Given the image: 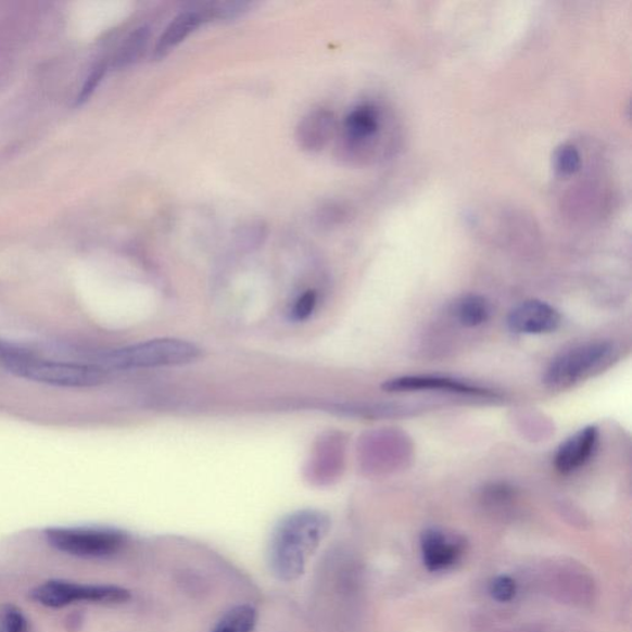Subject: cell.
I'll list each match as a JSON object with an SVG mask.
<instances>
[{
	"instance_id": "6da1fadb",
	"label": "cell",
	"mask_w": 632,
	"mask_h": 632,
	"mask_svg": "<svg viewBox=\"0 0 632 632\" xmlns=\"http://www.w3.org/2000/svg\"><path fill=\"white\" fill-rule=\"evenodd\" d=\"M330 527V518L320 510H298L285 517L269 540L267 559L270 572L282 582L300 580Z\"/></svg>"
},
{
	"instance_id": "7a4b0ae2",
	"label": "cell",
	"mask_w": 632,
	"mask_h": 632,
	"mask_svg": "<svg viewBox=\"0 0 632 632\" xmlns=\"http://www.w3.org/2000/svg\"><path fill=\"white\" fill-rule=\"evenodd\" d=\"M619 347L611 341H592L561 352L544 375L547 390L561 392L597 376L617 363Z\"/></svg>"
},
{
	"instance_id": "3957f363",
	"label": "cell",
	"mask_w": 632,
	"mask_h": 632,
	"mask_svg": "<svg viewBox=\"0 0 632 632\" xmlns=\"http://www.w3.org/2000/svg\"><path fill=\"white\" fill-rule=\"evenodd\" d=\"M201 355V350L191 342L178 339H155L122 349L105 352L99 359V367L110 371H131L173 367L192 363Z\"/></svg>"
},
{
	"instance_id": "277c9868",
	"label": "cell",
	"mask_w": 632,
	"mask_h": 632,
	"mask_svg": "<svg viewBox=\"0 0 632 632\" xmlns=\"http://www.w3.org/2000/svg\"><path fill=\"white\" fill-rule=\"evenodd\" d=\"M9 372L28 381L62 388H90L102 384L106 371L98 365L56 363L25 354L3 364Z\"/></svg>"
},
{
	"instance_id": "5b68a950",
	"label": "cell",
	"mask_w": 632,
	"mask_h": 632,
	"mask_svg": "<svg viewBox=\"0 0 632 632\" xmlns=\"http://www.w3.org/2000/svg\"><path fill=\"white\" fill-rule=\"evenodd\" d=\"M45 536L60 553L89 558L113 556L128 543L125 532L108 528H51Z\"/></svg>"
},
{
	"instance_id": "8992f818",
	"label": "cell",
	"mask_w": 632,
	"mask_h": 632,
	"mask_svg": "<svg viewBox=\"0 0 632 632\" xmlns=\"http://www.w3.org/2000/svg\"><path fill=\"white\" fill-rule=\"evenodd\" d=\"M30 595L35 602L48 608H63L78 602L113 605L131 599L130 591L122 586L89 585L66 581L45 582L36 586Z\"/></svg>"
},
{
	"instance_id": "52a82bcc",
	"label": "cell",
	"mask_w": 632,
	"mask_h": 632,
	"mask_svg": "<svg viewBox=\"0 0 632 632\" xmlns=\"http://www.w3.org/2000/svg\"><path fill=\"white\" fill-rule=\"evenodd\" d=\"M387 393H414V392H444L450 394L475 396V399L498 400L501 395L486 388L460 381V379L418 375L402 376L390 379L382 385Z\"/></svg>"
},
{
	"instance_id": "ba28073f",
	"label": "cell",
	"mask_w": 632,
	"mask_h": 632,
	"mask_svg": "<svg viewBox=\"0 0 632 632\" xmlns=\"http://www.w3.org/2000/svg\"><path fill=\"white\" fill-rule=\"evenodd\" d=\"M507 324L513 332L523 333V336H544L561 327L563 315L548 303L531 300L513 308Z\"/></svg>"
},
{
	"instance_id": "9c48e42d",
	"label": "cell",
	"mask_w": 632,
	"mask_h": 632,
	"mask_svg": "<svg viewBox=\"0 0 632 632\" xmlns=\"http://www.w3.org/2000/svg\"><path fill=\"white\" fill-rule=\"evenodd\" d=\"M599 439L601 432L595 426L578 430L566 439L554 458L556 471L565 476L580 471L597 453Z\"/></svg>"
},
{
	"instance_id": "30bf717a",
	"label": "cell",
	"mask_w": 632,
	"mask_h": 632,
	"mask_svg": "<svg viewBox=\"0 0 632 632\" xmlns=\"http://www.w3.org/2000/svg\"><path fill=\"white\" fill-rule=\"evenodd\" d=\"M421 555L429 571L439 572L454 566L465 553V540L455 534L429 529L422 532Z\"/></svg>"
},
{
	"instance_id": "8fae6325",
	"label": "cell",
	"mask_w": 632,
	"mask_h": 632,
	"mask_svg": "<svg viewBox=\"0 0 632 632\" xmlns=\"http://www.w3.org/2000/svg\"><path fill=\"white\" fill-rule=\"evenodd\" d=\"M336 116L327 110H314L306 114L296 128V141L303 150L316 152L327 147L333 130Z\"/></svg>"
},
{
	"instance_id": "7c38bea8",
	"label": "cell",
	"mask_w": 632,
	"mask_h": 632,
	"mask_svg": "<svg viewBox=\"0 0 632 632\" xmlns=\"http://www.w3.org/2000/svg\"><path fill=\"white\" fill-rule=\"evenodd\" d=\"M206 11H186L170 22L164 33L161 34L153 56L162 59L179 47L188 36H191L202 24L211 17Z\"/></svg>"
},
{
	"instance_id": "4fadbf2b",
	"label": "cell",
	"mask_w": 632,
	"mask_h": 632,
	"mask_svg": "<svg viewBox=\"0 0 632 632\" xmlns=\"http://www.w3.org/2000/svg\"><path fill=\"white\" fill-rule=\"evenodd\" d=\"M381 128V115L376 106L363 104L355 108L344 124L345 139L352 147H358L371 140Z\"/></svg>"
},
{
	"instance_id": "5bb4252c",
	"label": "cell",
	"mask_w": 632,
	"mask_h": 632,
	"mask_svg": "<svg viewBox=\"0 0 632 632\" xmlns=\"http://www.w3.org/2000/svg\"><path fill=\"white\" fill-rule=\"evenodd\" d=\"M455 314L465 328H477L490 320L492 306L482 295L468 294L456 304Z\"/></svg>"
},
{
	"instance_id": "9a60e30c",
	"label": "cell",
	"mask_w": 632,
	"mask_h": 632,
	"mask_svg": "<svg viewBox=\"0 0 632 632\" xmlns=\"http://www.w3.org/2000/svg\"><path fill=\"white\" fill-rule=\"evenodd\" d=\"M257 610L249 604L237 605L220 618L213 632H254Z\"/></svg>"
},
{
	"instance_id": "2e32d148",
	"label": "cell",
	"mask_w": 632,
	"mask_h": 632,
	"mask_svg": "<svg viewBox=\"0 0 632 632\" xmlns=\"http://www.w3.org/2000/svg\"><path fill=\"white\" fill-rule=\"evenodd\" d=\"M150 41V29L147 26L132 33L128 41L125 42L117 65L126 66L141 58Z\"/></svg>"
},
{
	"instance_id": "e0dca14e",
	"label": "cell",
	"mask_w": 632,
	"mask_h": 632,
	"mask_svg": "<svg viewBox=\"0 0 632 632\" xmlns=\"http://www.w3.org/2000/svg\"><path fill=\"white\" fill-rule=\"evenodd\" d=\"M554 162L559 175L571 176L581 167V155L572 144H564L555 152Z\"/></svg>"
},
{
	"instance_id": "ac0fdd59",
	"label": "cell",
	"mask_w": 632,
	"mask_h": 632,
	"mask_svg": "<svg viewBox=\"0 0 632 632\" xmlns=\"http://www.w3.org/2000/svg\"><path fill=\"white\" fill-rule=\"evenodd\" d=\"M490 593L496 602L508 603L516 598L518 583L508 576L496 577L490 584Z\"/></svg>"
},
{
	"instance_id": "d6986e66",
	"label": "cell",
	"mask_w": 632,
	"mask_h": 632,
	"mask_svg": "<svg viewBox=\"0 0 632 632\" xmlns=\"http://www.w3.org/2000/svg\"><path fill=\"white\" fill-rule=\"evenodd\" d=\"M0 632H28V620L20 609L8 605L0 612Z\"/></svg>"
},
{
	"instance_id": "ffe728a7",
	"label": "cell",
	"mask_w": 632,
	"mask_h": 632,
	"mask_svg": "<svg viewBox=\"0 0 632 632\" xmlns=\"http://www.w3.org/2000/svg\"><path fill=\"white\" fill-rule=\"evenodd\" d=\"M265 237L266 228L264 225L251 223L241 229L238 235V240L241 248L252 249L258 247Z\"/></svg>"
},
{
	"instance_id": "44dd1931",
	"label": "cell",
	"mask_w": 632,
	"mask_h": 632,
	"mask_svg": "<svg viewBox=\"0 0 632 632\" xmlns=\"http://www.w3.org/2000/svg\"><path fill=\"white\" fill-rule=\"evenodd\" d=\"M318 303V295L314 291H308L298 298L292 308V316L295 320H306L314 313Z\"/></svg>"
}]
</instances>
